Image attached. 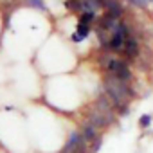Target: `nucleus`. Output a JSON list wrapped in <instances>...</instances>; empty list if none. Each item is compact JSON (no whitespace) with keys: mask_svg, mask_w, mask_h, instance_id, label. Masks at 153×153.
I'll use <instances>...</instances> for the list:
<instances>
[{"mask_svg":"<svg viewBox=\"0 0 153 153\" xmlns=\"http://www.w3.org/2000/svg\"><path fill=\"white\" fill-rule=\"evenodd\" d=\"M128 2L131 6H135V7H146V6H149L148 0H128Z\"/></svg>","mask_w":153,"mask_h":153,"instance_id":"2eb2a0df","label":"nucleus"},{"mask_svg":"<svg viewBox=\"0 0 153 153\" xmlns=\"http://www.w3.org/2000/svg\"><path fill=\"white\" fill-rule=\"evenodd\" d=\"M103 9H105V13H108V15L114 16V18H121V16L124 15V9H123V6L119 4V0H105Z\"/></svg>","mask_w":153,"mask_h":153,"instance_id":"0eeeda50","label":"nucleus"},{"mask_svg":"<svg viewBox=\"0 0 153 153\" xmlns=\"http://www.w3.org/2000/svg\"><path fill=\"white\" fill-rule=\"evenodd\" d=\"M94 106L97 108V110H101L106 117H108V121L110 123H114L115 121V106H114V103L110 101V97L106 96V94H99L97 97H96V103H94Z\"/></svg>","mask_w":153,"mask_h":153,"instance_id":"20e7f679","label":"nucleus"},{"mask_svg":"<svg viewBox=\"0 0 153 153\" xmlns=\"http://www.w3.org/2000/svg\"><path fill=\"white\" fill-rule=\"evenodd\" d=\"M31 7H34V9H40V11H47V7H45V4H43V0H29L27 2Z\"/></svg>","mask_w":153,"mask_h":153,"instance_id":"f8f14e48","label":"nucleus"},{"mask_svg":"<svg viewBox=\"0 0 153 153\" xmlns=\"http://www.w3.org/2000/svg\"><path fill=\"white\" fill-rule=\"evenodd\" d=\"M70 40H72L74 43H81V42H83L85 38H81V36H79L78 33H72V36H70Z\"/></svg>","mask_w":153,"mask_h":153,"instance_id":"f3484780","label":"nucleus"},{"mask_svg":"<svg viewBox=\"0 0 153 153\" xmlns=\"http://www.w3.org/2000/svg\"><path fill=\"white\" fill-rule=\"evenodd\" d=\"M72 153H90V149H88V142H87V140H83L78 148L72 151Z\"/></svg>","mask_w":153,"mask_h":153,"instance_id":"4468645a","label":"nucleus"},{"mask_svg":"<svg viewBox=\"0 0 153 153\" xmlns=\"http://www.w3.org/2000/svg\"><path fill=\"white\" fill-rule=\"evenodd\" d=\"M151 121H153V117L149 115V114H146V115H140V119H139V126L144 130V128H149L151 126Z\"/></svg>","mask_w":153,"mask_h":153,"instance_id":"9b49d317","label":"nucleus"},{"mask_svg":"<svg viewBox=\"0 0 153 153\" xmlns=\"http://www.w3.org/2000/svg\"><path fill=\"white\" fill-rule=\"evenodd\" d=\"M78 22L92 25L94 22H97V13H81V15H79V20H78Z\"/></svg>","mask_w":153,"mask_h":153,"instance_id":"9d476101","label":"nucleus"},{"mask_svg":"<svg viewBox=\"0 0 153 153\" xmlns=\"http://www.w3.org/2000/svg\"><path fill=\"white\" fill-rule=\"evenodd\" d=\"M87 121H88L90 124H94L97 130H99V128H106V126L112 124V123L108 121V117H106L101 110H97L96 106H92V108L87 110Z\"/></svg>","mask_w":153,"mask_h":153,"instance_id":"39448f33","label":"nucleus"},{"mask_svg":"<svg viewBox=\"0 0 153 153\" xmlns=\"http://www.w3.org/2000/svg\"><path fill=\"white\" fill-rule=\"evenodd\" d=\"M148 2H149V4H153V0H148Z\"/></svg>","mask_w":153,"mask_h":153,"instance_id":"a211bd4d","label":"nucleus"},{"mask_svg":"<svg viewBox=\"0 0 153 153\" xmlns=\"http://www.w3.org/2000/svg\"><path fill=\"white\" fill-rule=\"evenodd\" d=\"M139 51H140L139 40H137V36H135L133 33H130V34L126 36V42H124V47H123L121 54H123V58H124L126 61H133V59L139 56Z\"/></svg>","mask_w":153,"mask_h":153,"instance_id":"7ed1b4c3","label":"nucleus"},{"mask_svg":"<svg viewBox=\"0 0 153 153\" xmlns=\"http://www.w3.org/2000/svg\"><path fill=\"white\" fill-rule=\"evenodd\" d=\"M131 33V29H130V25L128 24H124V22H121L119 24V27L112 33V36H110V43H108V52H114V54H121V51H123V47H124V42H126V36Z\"/></svg>","mask_w":153,"mask_h":153,"instance_id":"f03ea898","label":"nucleus"},{"mask_svg":"<svg viewBox=\"0 0 153 153\" xmlns=\"http://www.w3.org/2000/svg\"><path fill=\"white\" fill-rule=\"evenodd\" d=\"M83 140H85V139H83L81 131H70V133H68V139H67V142H65V146L61 148L59 153H72Z\"/></svg>","mask_w":153,"mask_h":153,"instance_id":"423d86ee","label":"nucleus"},{"mask_svg":"<svg viewBox=\"0 0 153 153\" xmlns=\"http://www.w3.org/2000/svg\"><path fill=\"white\" fill-rule=\"evenodd\" d=\"M76 33H78V34H79L81 38H88V34L92 33V25L78 22V25H76Z\"/></svg>","mask_w":153,"mask_h":153,"instance_id":"1a4fd4ad","label":"nucleus"},{"mask_svg":"<svg viewBox=\"0 0 153 153\" xmlns=\"http://www.w3.org/2000/svg\"><path fill=\"white\" fill-rule=\"evenodd\" d=\"M103 88H105V94L114 103L115 110L121 108V106H124V105H128V101L135 96L133 88L126 81L115 78L114 74H108V72L105 74V78H103Z\"/></svg>","mask_w":153,"mask_h":153,"instance_id":"f257e3e1","label":"nucleus"},{"mask_svg":"<svg viewBox=\"0 0 153 153\" xmlns=\"http://www.w3.org/2000/svg\"><path fill=\"white\" fill-rule=\"evenodd\" d=\"M117 114H119L121 117H126V115L130 114V106H128V105H124V106H121V108H117Z\"/></svg>","mask_w":153,"mask_h":153,"instance_id":"dca6fc26","label":"nucleus"},{"mask_svg":"<svg viewBox=\"0 0 153 153\" xmlns=\"http://www.w3.org/2000/svg\"><path fill=\"white\" fill-rule=\"evenodd\" d=\"M79 131H81L83 139H85L88 144H90V142H94V140L99 137V135H97V128H96L94 124H90L88 121H85V123L81 124V130H79Z\"/></svg>","mask_w":153,"mask_h":153,"instance_id":"6e6552de","label":"nucleus"},{"mask_svg":"<svg viewBox=\"0 0 153 153\" xmlns=\"http://www.w3.org/2000/svg\"><path fill=\"white\" fill-rule=\"evenodd\" d=\"M92 146H90V153H97L99 149H101V146H103V139L101 137H97L94 142H90Z\"/></svg>","mask_w":153,"mask_h":153,"instance_id":"ddd939ff","label":"nucleus"}]
</instances>
